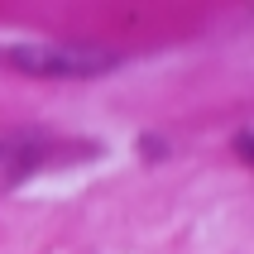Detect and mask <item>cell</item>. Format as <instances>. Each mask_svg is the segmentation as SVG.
Segmentation results:
<instances>
[{
  "label": "cell",
  "instance_id": "1",
  "mask_svg": "<svg viewBox=\"0 0 254 254\" xmlns=\"http://www.w3.org/2000/svg\"><path fill=\"white\" fill-rule=\"evenodd\" d=\"M0 63L39 82H86V77H106L120 67L115 48L101 43H67V39H34V43H10L0 48Z\"/></svg>",
  "mask_w": 254,
  "mask_h": 254
},
{
  "label": "cell",
  "instance_id": "2",
  "mask_svg": "<svg viewBox=\"0 0 254 254\" xmlns=\"http://www.w3.org/2000/svg\"><path fill=\"white\" fill-rule=\"evenodd\" d=\"M48 158H53V139L48 134H39V129H10L0 139V192H14L34 173H43Z\"/></svg>",
  "mask_w": 254,
  "mask_h": 254
},
{
  "label": "cell",
  "instance_id": "3",
  "mask_svg": "<svg viewBox=\"0 0 254 254\" xmlns=\"http://www.w3.org/2000/svg\"><path fill=\"white\" fill-rule=\"evenodd\" d=\"M163 154H168V144H163V139H154V134H139V158H144V163H158Z\"/></svg>",
  "mask_w": 254,
  "mask_h": 254
},
{
  "label": "cell",
  "instance_id": "4",
  "mask_svg": "<svg viewBox=\"0 0 254 254\" xmlns=\"http://www.w3.org/2000/svg\"><path fill=\"white\" fill-rule=\"evenodd\" d=\"M235 158H240V163H250V129H240V134H235Z\"/></svg>",
  "mask_w": 254,
  "mask_h": 254
}]
</instances>
